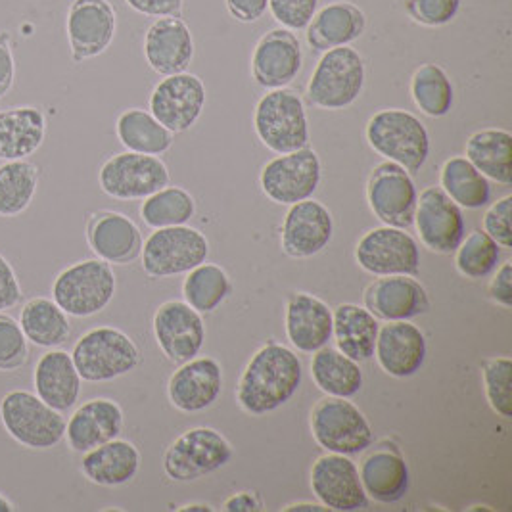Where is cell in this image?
<instances>
[{
    "label": "cell",
    "instance_id": "1",
    "mask_svg": "<svg viewBox=\"0 0 512 512\" xmlns=\"http://www.w3.org/2000/svg\"><path fill=\"white\" fill-rule=\"evenodd\" d=\"M302 378V361L294 351L275 342L267 344L254 353L240 376L238 403L256 417L273 413L296 396Z\"/></svg>",
    "mask_w": 512,
    "mask_h": 512
},
{
    "label": "cell",
    "instance_id": "2",
    "mask_svg": "<svg viewBox=\"0 0 512 512\" xmlns=\"http://www.w3.org/2000/svg\"><path fill=\"white\" fill-rule=\"evenodd\" d=\"M367 142L386 162L419 173L430 154V135L419 117L407 110L390 108L376 112L365 129Z\"/></svg>",
    "mask_w": 512,
    "mask_h": 512
},
{
    "label": "cell",
    "instance_id": "3",
    "mask_svg": "<svg viewBox=\"0 0 512 512\" xmlns=\"http://www.w3.org/2000/svg\"><path fill=\"white\" fill-rule=\"evenodd\" d=\"M365 79V62L355 48H330L313 70L307 98L321 110H346L363 93Z\"/></svg>",
    "mask_w": 512,
    "mask_h": 512
},
{
    "label": "cell",
    "instance_id": "4",
    "mask_svg": "<svg viewBox=\"0 0 512 512\" xmlns=\"http://www.w3.org/2000/svg\"><path fill=\"white\" fill-rule=\"evenodd\" d=\"M71 359L81 380L110 382L139 367L140 351L125 332L98 326L77 340Z\"/></svg>",
    "mask_w": 512,
    "mask_h": 512
},
{
    "label": "cell",
    "instance_id": "5",
    "mask_svg": "<svg viewBox=\"0 0 512 512\" xmlns=\"http://www.w3.org/2000/svg\"><path fill=\"white\" fill-rule=\"evenodd\" d=\"M0 422L8 436L27 449H52L66 436L62 413L27 390H14L2 397Z\"/></svg>",
    "mask_w": 512,
    "mask_h": 512
},
{
    "label": "cell",
    "instance_id": "6",
    "mask_svg": "<svg viewBox=\"0 0 512 512\" xmlns=\"http://www.w3.org/2000/svg\"><path fill=\"white\" fill-rule=\"evenodd\" d=\"M116 296V275L110 263L85 259L64 269L52 284V300L71 317H93Z\"/></svg>",
    "mask_w": 512,
    "mask_h": 512
},
{
    "label": "cell",
    "instance_id": "7",
    "mask_svg": "<svg viewBox=\"0 0 512 512\" xmlns=\"http://www.w3.org/2000/svg\"><path fill=\"white\" fill-rule=\"evenodd\" d=\"M257 139L275 154L302 150L309 142V121L303 100L290 89L263 94L254 112Z\"/></svg>",
    "mask_w": 512,
    "mask_h": 512
},
{
    "label": "cell",
    "instance_id": "8",
    "mask_svg": "<svg viewBox=\"0 0 512 512\" xmlns=\"http://www.w3.org/2000/svg\"><path fill=\"white\" fill-rule=\"evenodd\" d=\"M311 432L328 453L348 457L367 451L374 442L369 420L348 397L321 399L311 413Z\"/></svg>",
    "mask_w": 512,
    "mask_h": 512
},
{
    "label": "cell",
    "instance_id": "9",
    "mask_svg": "<svg viewBox=\"0 0 512 512\" xmlns=\"http://www.w3.org/2000/svg\"><path fill=\"white\" fill-rule=\"evenodd\" d=\"M142 267L152 279L183 275L210 256V242L198 229L187 225L154 229L142 244Z\"/></svg>",
    "mask_w": 512,
    "mask_h": 512
},
{
    "label": "cell",
    "instance_id": "10",
    "mask_svg": "<svg viewBox=\"0 0 512 512\" xmlns=\"http://www.w3.org/2000/svg\"><path fill=\"white\" fill-rule=\"evenodd\" d=\"M233 459V447L213 428H192L169 445L163 470L175 482H192L221 470Z\"/></svg>",
    "mask_w": 512,
    "mask_h": 512
},
{
    "label": "cell",
    "instance_id": "11",
    "mask_svg": "<svg viewBox=\"0 0 512 512\" xmlns=\"http://www.w3.org/2000/svg\"><path fill=\"white\" fill-rule=\"evenodd\" d=\"M323 165L315 150L302 148L296 152L279 154L265 163L259 175L263 194L280 206H292L313 198L321 185Z\"/></svg>",
    "mask_w": 512,
    "mask_h": 512
},
{
    "label": "cell",
    "instance_id": "12",
    "mask_svg": "<svg viewBox=\"0 0 512 512\" xmlns=\"http://www.w3.org/2000/svg\"><path fill=\"white\" fill-rule=\"evenodd\" d=\"M98 183L116 200H144L169 185V169L158 156L123 152L100 167Z\"/></svg>",
    "mask_w": 512,
    "mask_h": 512
},
{
    "label": "cell",
    "instance_id": "13",
    "mask_svg": "<svg viewBox=\"0 0 512 512\" xmlns=\"http://www.w3.org/2000/svg\"><path fill=\"white\" fill-rule=\"evenodd\" d=\"M419 192L409 171L394 162L378 163L369 175L367 200L374 215L396 229H409L415 221Z\"/></svg>",
    "mask_w": 512,
    "mask_h": 512
},
{
    "label": "cell",
    "instance_id": "14",
    "mask_svg": "<svg viewBox=\"0 0 512 512\" xmlns=\"http://www.w3.org/2000/svg\"><path fill=\"white\" fill-rule=\"evenodd\" d=\"M355 259L363 271L376 277H413L419 273V244L411 234L405 233V229L384 225L369 231L359 240Z\"/></svg>",
    "mask_w": 512,
    "mask_h": 512
},
{
    "label": "cell",
    "instance_id": "15",
    "mask_svg": "<svg viewBox=\"0 0 512 512\" xmlns=\"http://www.w3.org/2000/svg\"><path fill=\"white\" fill-rule=\"evenodd\" d=\"M206 98V85L198 75L187 71L167 75L150 94V114L173 135L185 133L202 116Z\"/></svg>",
    "mask_w": 512,
    "mask_h": 512
},
{
    "label": "cell",
    "instance_id": "16",
    "mask_svg": "<svg viewBox=\"0 0 512 512\" xmlns=\"http://www.w3.org/2000/svg\"><path fill=\"white\" fill-rule=\"evenodd\" d=\"M117 16L108 0H73L66 18L71 60L81 64L104 54L114 43Z\"/></svg>",
    "mask_w": 512,
    "mask_h": 512
},
{
    "label": "cell",
    "instance_id": "17",
    "mask_svg": "<svg viewBox=\"0 0 512 512\" xmlns=\"http://www.w3.org/2000/svg\"><path fill=\"white\" fill-rule=\"evenodd\" d=\"M413 225L419 231L420 242L442 256L453 254L465 238L463 210L440 187L420 192Z\"/></svg>",
    "mask_w": 512,
    "mask_h": 512
},
{
    "label": "cell",
    "instance_id": "18",
    "mask_svg": "<svg viewBox=\"0 0 512 512\" xmlns=\"http://www.w3.org/2000/svg\"><path fill=\"white\" fill-rule=\"evenodd\" d=\"M311 489L328 511H361L369 505L359 468L348 455L326 453L319 457L311 468Z\"/></svg>",
    "mask_w": 512,
    "mask_h": 512
},
{
    "label": "cell",
    "instance_id": "19",
    "mask_svg": "<svg viewBox=\"0 0 512 512\" xmlns=\"http://www.w3.org/2000/svg\"><path fill=\"white\" fill-rule=\"evenodd\" d=\"M302 68V45L290 29H271L257 41L252 54V75L259 87L267 91L284 89L300 75Z\"/></svg>",
    "mask_w": 512,
    "mask_h": 512
},
{
    "label": "cell",
    "instance_id": "20",
    "mask_svg": "<svg viewBox=\"0 0 512 512\" xmlns=\"http://www.w3.org/2000/svg\"><path fill=\"white\" fill-rule=\"evenodd\" d=\"M154 334L160 350L173 363L194 359L206 342L202 315L187 302H165L154 315Z\"/></svg>",
    "mask_w": 512,
    "mask_h": 512
},
{
    "label": "cell",
    "instance_id": "21",
    "mask_svg": "<svg viewBox=\"0 0 512 512\" xmlns=\"http://www.w3.org/2000/svg\"><path fill=\"white\" fill-rule=\"evenodd\" d=\"M334 221L321 202L307 198L292 204L282 225V248L290 257L317 256L330 244Z\"/></svg>",
    "mask_w": 512,
    "mask_h": 512
},
{
    "label": "cell",
    "instance_id": "22",
    "mask_svg": "<svg viewBox=\"0 0 512 512\" xmlns=\"http://www.w3.org/2000/svg\"><path fill=\"white\" fill-rule=\"evenodd\" d=\"M144 58L158 75H177L187 71L194 58V39L181 18H158L146 29Z\"/></svg>",
    "mask_w": 512,
    "mask_h": 512
},
{
    "label": "cell",
    "instance_id": "23",
    "mask_svg": "<svg viewBox=\"0 0 512 512\" xmlns=\"http://www.w3.org/2000/svg\"><path fill=\"white\" fill-rule=\"evenodd\" d=\"M365 307L386 323L411 321L430 311V298L424 286L409 275H390L365 290Z\"/></svg>",
    "mask_w": 512,
    "mask_h": 512
},
{
    "label": "cell",
    "instance_id": "24",
    "mask_svg": "<svg viewBox=\"0 0 512 512\" xmlns=\"http://www.w3.org/2000/svg\"><path fill=\"white\" fill-rule=\"evenodd\" d=\"M169 399L183 413H200L223 392L221 365L211 357H194L169 378Z\"/></svg>",
    "mask_w": 512,
    "mask_h": 512
},
{
    "label": "cell",
    "instance_id": "25",
    "mask_svg": "<svg viewBox=\"0 0 512 512\" xmlns=\"http://www.w3.org/2000/svg\"><path fill=\"white\" fill-rule=\"evenodd\" d=\"M374 355L380 369L394 378L419 373L426 359V338L419 326L409 321H392L380 326Z\"/></svg>",
    "mask_w": 512,
    "mask_h": 512
},
{
    "label": "cell",
    "instance_id": "26",
    "mask_svg": "<svg viewBox=\"0 0 512 512\" xmlns=\"http://www.w3.org/2000/svg\"><path fill=\"white\" fill-rule=\"evenodd\" d=\"M123 409L114 399L98 397L77 407L66 422V442L73 451L87 453L102 443L112 442L123 432Z\"/></svg>",
    "mask_w": 512,
    "mask_h": 512
},
{
    "label": "cell",
    "instance_id": "27",
    "mask_svg": "<svg viewBox=\"0 0 512 512\" xmlns=\"http://www.w3.org/2000/svg\"><path fill=\"white\" fill-rule=\"evenodd\" d=\"M367 29L365 12L348 0H334L319 8L305 27L307 45L326 52L330 48L350 47Z\"/></svg>",
    "mask_w": 512,
    "mask_h": 512
},
{
    "label": "cell",
    "instance_id": "28",
    "mask_svg": "<svg viewBox=\"0 0 512 512\" xmlns=\"http://www.w3.org/2000/svg\"><path fill=\"white\" fill-rule=\"evenodd\" d=\"M359 478L367 497L378 503H397L409 491V466L392 443H380L363 459Z\"/></svg>",
    "mask_w": 512,
    "mask_h": 512
},
{
    "label": "cell",
    "instance_id": "29",
    "mask_svg": "<svg viewBox=\"0 0 512 512\" xmlns=\"http://www.w3.org/2000/svg\"><path fill=\"white\" fill-rule=\"evenodd\" d=\"M332 309L323 300L298 292L286 303V334L303 353H315L332 340Z\"/></svg>",
    "mask_w": 512,
    "mask_h": 512
},
{
    "label": "cell",
    "instance_id": "30",
    "mask_svg": "<svg viewBox=\"0 0 512 512\" xmlns=\"http://www.w3.org/2000/svg\"><path fill=\"white\" fill-rule=\"evenodd\" d=\"M87 238L98 259L114 265H127L142 252L139 227L123 213L104 211L94 215Z\"/></svg>",
    "mask_w": 512,
    "mask_h": 512
},
{
    "label": "cell",
    "instance_id": "31",
    "mask_svg": "<svg viewBox=\"0 0 512 512\" xmlns=\"http://www.w3.org/2000/svg\"><path fill=\"white\" fill-rule=\"evenodd\" d=\"M35 394L48 407L66 413L75 407L81 396V376L75 369L71 353L50 350L39 357L33 373Z\"/></svg>",
    "mask_w": 512,
    "mask_h": 512
},
{
    "label": "cell",
    "instance_id": "32",
    "mask_svg": "<svg viewBox=\"0 0 512 512\" xmlns=\"http://www.w3.org/2000/svg\"><path fill=\"white\" fill-rule=\"evenodd\" d=\"M47 139V117L37 106L0 110V162L27 160Z\"/></svg>",
    "mask_w": 512,
    "mask_h": 512
},
{
    "label": "cell",
    "instance_id": "33",
    "mask_svg": "<svg viewBox=\"0 0 512 512\" xmlns=\"http://www.w3.org/2000/svg\"><path fill=\"white\" fill-rule=\"evenodd\" d=\"M139 468V449L133 443L117 438L87 451L81 461L85 478L102 488L129 484L139 474Z\"/></svg>",
    "mask_w": 512,
    "mask_h": 512
},
{
    "label": "cell",
    "instance_id": "34",
    "mask_svg": "<svg viewBox=\"0 0 512 512\" xmlns=\"http://www.w3.org/2000/svg\"><path fill=\"white\" fill-rule=\"evenodd\" d=\"M332 317V336L336 340V348L357 363L373 359L380 330L373 313L355 303H342L332 311Z\"/></svg>",
    "mask_w": 512,
    "mask_h": 512
},
{
    "label": "cell",
    "instance_id": "35",
    "mask_svg": "<svg viewBox=\"0 0 512 512\" xmlns=\"http://www.w3.org/2000/svg\"><path fill=\"white\" fill-rule=\"evenodd\" d=\"M466 160L488 181L512 185V135L505 129H482L466 140Z\"/></svg>",
    "mask_w": 512,
    "mask_h": 512
},
{
    "label": "cell",
    "instance_id": "36",
    "mask_svg": "<svg viewBox=\"0 0 512 512\" xmlns=\"http://www.w3.org/2000/svg\"><path fill=\"white\" fill-rule=\"evenodd\" d=\"M311 376L321 392L330 397L357 396L363 388V371L357 361L338 348L325 346L313 353Z\"/></svg>",
    "mask_w": 512,
    "mask_h": 512
},
{
    "label": "cell",
    "instance_id": "37",
    "mask_svg": "<svg viewBox=\"0 0 512 512\" xmlns=\"http://www.w3.org/2000/svg\"><path fill=\"white\" fill-rule=\"evenodd\" d=\"M18 323L24 330L27 342L37 348H58L71 336L68 313L48 298H35L25 303Z\"/></svg>",
    "mask_w": 512,
    "mask_h": 512
},
{
    "label": "cell",
    "instance_id": "38",
    "mask_svg": "<svg viewBox=\"0 0 512 512\" xmlns=\"http://www.w3.org/2000/svg\"><path fill=\"white\" fill-rule=\"evenodd\" d=\"M116 133L127 152L160 156L173 144V133L146 110L129 108L117 117Z\"/></svg>",
    "mask_w": 512,
    "mask_h": 512
},
{
    "label": "cell",
    "instance_id": "39",
    "mask_svg": "<svg viewBox=\"0 0 512 512\" xmlns=\"http://www.w3.org/2000/svg\"><path fill=\"white\" fill-rule=\"evenodd\" d=\"M440 188L465 210H480L491 198L488 179L463 156L449 158L443 163Z\"/></svg>",
    "mask_w": 512,
    "mask_h": 512
},
{
    "label": "cell",
    "instance_id": "40",
    "mask_svg": "<svg viewBox=\"0 0 512 512\" xmlns=\"http://www.w3.org/2000/svg\"><path fill=\"white\" fill-rule=\"evenodd\" d=\"M39 187V169L27 160L0 165V217H18L31 206Z\"/></svg>",
    "mask_w": 512,
    "mask_h": 512
},
{
    "label": "cell",
    "instance_id": "41",
    "mask_svg": "<svg viewBox=\"0 0 512 512\" xmlns=\"http://www.w3.org/2000/svg\"><path fill=\"white\" fill-rule=\"evenodd\" d=\"M411 96L424 116L438 119L451 112L455 89L442 66L422 64L419 70L413 73Z\"/></svg>",
    "mask_w": 512,
    "mask_h": 512
},
{
    "label": "cell",
    "instance_id": "42",
    "mask_svg": "<svg viewBox=\"0 0 512 512\" xmlns=\"http://www.w3.org/2000/svg\"><path fill=\"white\" fill-rule=\"evenodd\" d=\"M231 290L233 286H231L229 275L221 267L206 261L194 267L192 271H188L187 279L183 284L185 302L198 313L215 311L229 298Z\"/></svg>",
    "mask_w": 512,
    "mask_h": 512
},
{
    "label": "cell",
    "instance_id": "43",
    "mask_svg": "<svg viewBox=\"0 0 512 512\" xmlns=\"http://www.w3.org/2000/svg\"><path fill=\"white\" fill-rule=\"evenodd\" d=\"M196 213V202L185 188L167 187L144 198L140 215L152 229L187 225Z\"/></svg>",
    "mask_w": 512,
    "mask_h": 512
},
{
    "label": "cell",
    "instance_id": "44",
    "mask_svg": "<svg viewBox=\"0 0 512 512\" xmlns=\"http://www.w3.org/2000/svg\"><path fill=\"white\" fill-rule=\"evenodd\" d=\"M455 252L459 273L472 280L489 277L497 269L501 259L499 244L484 231H472L465 236Z\"/></svg>",
    "mask_w": 512,
    "mask_h": 512
},
{
    "label": "cell",
    "instance_id": "45",
    "mask_svg": "<svg viewBox=\"0 0 512 512\" xmlns=\"http://www.w3.org/2000/svg\"><path fill=\"white\" fill-rule=\"evenodd\" d=\"M484 384L491 409L503 417H512V361L511 357L489 359L484 367Z\"/></svg>",
    "mask_w": 512,
    "mask_h": 512
},
{
    "label": "cell",
    "instance_id": "46",
    "mask_svg": "<svg viewBox=\"0 0 512 512\" xmlns=\"http://www.w3.org/2000/svg\"><path fill=\"white\" fill-rule=\"evenodd\" d=\"M29 348L20 323L0 313V371H18L27 363Z\"/></svg>",
    "mask_w": 512,
    "mask_h": 512
},
{
    "label": "cell",
    "instance_id": "47",
    "mask_svg": "<svg viewBox=\"0 0 512 512\" xmlns=\"http://www.w3.org/2000/svg\"><path fill=\"white\" fill-rule=\"evenodd\" d=\"M463 0H405V12L424 27L449 25L459 14Z\"/></svg>",
    "mask_w": 512,
    "mask_h": 512
},
{
    "label": "cell",
    "instance_id": "48",
    "mask_svg": "<svg viewBox=\"0 0 512 512\" xmlns=\"http://www.w3.org/2000/svg\"><path fill=\"white\" fill-rule=\"evenodd\" d=\"M319 10V0H269V12L280 27L302 31Z\"/></svg>",
    "mask_w": 512,
    "mask_h": 512
},
{
    "label": "cell",
    "instance_id": "49",
    "mask_svg": "<svg viewBox=\"0 0 512 512\" xmlns=\"http://www.w3.org/2000/svg\"><path fill=\"white\" fill-rule=\"evenodd\" d=\"M512 196H503L489 206L484 215V233L489 234L499 248L511 250L512 248Z\"/></svg>",
    "mask_w": 512,
    "mask_h": 512
},
{
    "label": "cell",
    "instance_id": "50",
    "mask_svg": "<svg viewBox=\"0 0 512 512\" xmlns=\"http://www.w3.org/2000/svg\"><path fill=\"white\" fill-rule=\"evenodd\" d=\"M22 300V286L14 267L0 256V313L16 307Z\"/></svg>",
    "mask_w": 512,
    "mask_h": 512
},
{
    "label": "cell",
    "instance_id": "51",
    "mask_svg": "<svg viewBox=\"0 0 512 512\" xmlns=\"http://www.w3.org/2000/svg\"><path fill=\"white\" fill-rule=\"evenodd\" d=\"M129 8L150 18H181L185 0H125Z\"/></svg>",
    "mask_w": 512,
    "mask_h": 512
},
{
    "label": "cell",
    "instance_id": "52",
    "mask_svg": "<svg viewBox=\"0 0 512 512\" xmlns=\"http://www.w3.org/2000/svg\"><path fill=\"white\" fill-rule=\"evenodd\" d=\"M16 83V60L12 52V39L8 33H0V98L14 89Z\"/></svg>",
    "mask_w": 512,
    "mask_h": 512
},
{
    "label": "cell",
    "instance_id": "53",
    "mask_svg": "<svg viewBox=\"0 0 512 512\" xmlns=\"http://www.w3.org/2000/svg\"><path fill=\"white\" fill-rule=\"evenodd\" d=\"M225 4L240 24H256L269 10V0H225Z\"/></svg>",
    "mask_w": 512,
    "mask_h": 512
},
{
    "label": "cell",
    "instance_id": "54",
    "mask_svg": "<svg viewBox=\"0 0 512 512\" xmlns=\"http://www.w3.org/2000/svg\"><path fill=\"white\" fill-rule=\"evenodd\" d=\"M489 296L491 300L499 305H503L505 309L512 307V263L507 261L503 263L495 277L489 282Z\"/></svg>",
    "mask_w": 512,
    "mask_h": 512
},
{
    "label": "cell",
    "instance_id": "55",
    "mask_svg": "<svg viewBox=\"0 0 512 512\" xmlns=\"http://www.w3.org/2000/svg\"><path fill=\"white\" fill-rule=\"evenodd\" d=\"M223 511L229 512H257L261 511V503L254 493L250 491H240L231 495L225 505Z\"/></svg>",
    "mask_w": 512,
    "mask_h": 512
},
{
    "label": "cell",
    "instance_id": "56",
    "mask_svg": "<svg viewBox=\"0 0 512 512\" xmlns=\"http://www.w3.org/2000/svg\"><path fill=\"white\" fill-rule=\"evenodd\" d=\"M284 511L321 512L328 511V509L321 503H296V505H288Z\"/></svg>",
    "mask_w": 512,
    "mask_h": 512
},
{
    "label": "cell",
    "instance_id": "57",
    "mask_svg": "<svg viewBox=\"0 0 512 512\" xmlns=\"http://www.w3.org/2000/svg\"><path fill=\"white\" fill-rule=\"evenodd\" d=\"M179 511H192V512H210L213 511L210 505H185V507H181Z\"/></svg>",
    "mask_w": 512,
    "mask_h": 512
},
{
    "label": "cell",
    "instance_id": "58",
    "mask_svg": "<svg viewBox=\"0 0 512 512\" xmlns=\"http://www.w3.org/2000/svg\"><path fill=\"white\" fill-rule=\"evenodd\" d=\"M16 507L12 505V501H8L2 493H0V512H14Z\"/></svg>",
    "mask_w": 512,
    "mask_h": 512
}]
</instances>
